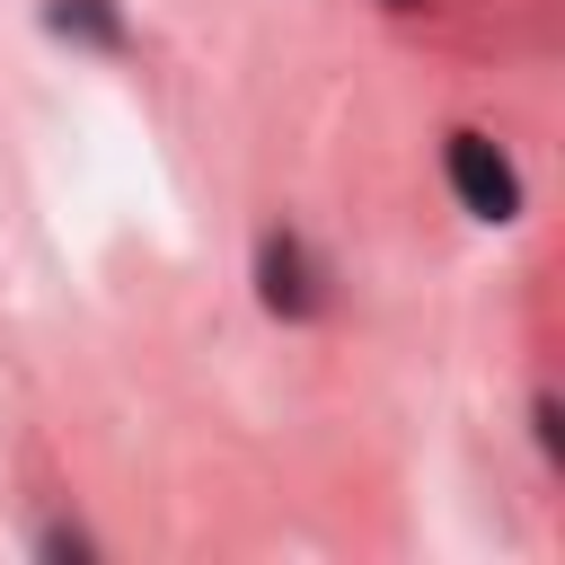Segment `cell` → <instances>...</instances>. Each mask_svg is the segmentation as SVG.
Instances as JSON below:
<instances>
[{"label": "cell", "mask_w": 565, "mask_h": 565, "mask_svg": "<svg viewBox=\"0 0 565 565\" xmlns=\"http://www.w3.org/2000/svg\"><path fill=\"white\" fill-rule=\"evenodd\" d=\"M388 9H424V0H388Z\"/></svg>", "instance_id": "obj_3"}, {"label": "cell", "mask_w": 565, "mask_h": 565, "mask_svg": "<svg viewBox=\"0 0 565 565\" xmlns=\"http://www.w3.org/2000/svg\"><path fill=\"white\" fill-rule=\"evenodd\" d=\"M265 309H282V318H309L318 309V282H309L300 238H265Z\"/></svg>", "instance_id": "obj_2"}, {"label": "cell", "mask_w": 565, "mask_h": 565, "mask_svg": "<svg viewBox=\"0 0 565 565\" xmlns=\"http://www.w3.org/2000/svg\"><path fill=\"white\" fill-rule=\"evenodd\" d=\"M441 168H450V194H459L477 221H512V212H521V177H512V159H503L486 132H450Z\"/></svg>", "instance_id": "obj_1"}]
</instances>
